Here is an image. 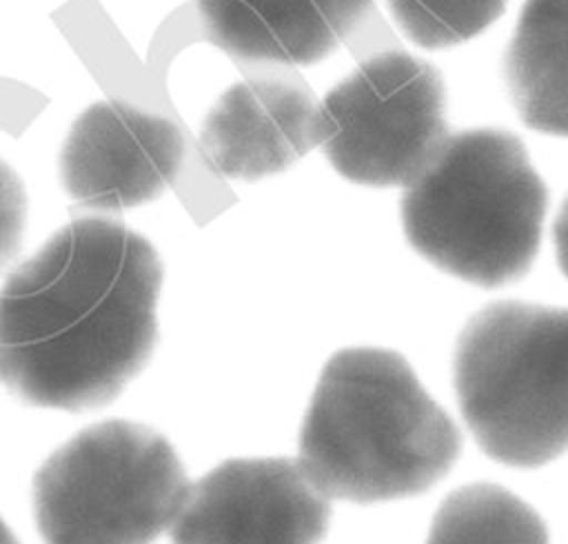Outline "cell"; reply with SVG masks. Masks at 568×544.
Wrapping results in <instances>:
<instances>
[{"mask_svg": "<svg viewBox=\"0 0 568 544\" xmlns=\"http://www.w3.org/2000/svg\"><path fill=\"white\" fill-rule=\"evenodd\" d=\"M184 155V135L171 118L104 98L71 122L58 178L73 204L118 213L158 200L178 180Z\"/></svg>", "mask_w": 568, "mask_h": 544, "instance_id": "52a82bcc", "label": "cell"}, {"mask_svg": "<svg viewBox=\"0 0 568 544\" xmlns=\"http://www.w3.org/2000/svg\"><path fill=\"white\" fill-rule=\"evenodd\" d=\"M29 195L22 175L0 155V273L13 264L24 244Z\"/></svg>", "mask_w": 568, "mask_h": 544, "instance_id": "5bb4252c", "label": "cell"}, {"mask_svg": "<svg viewBox=\"0 0 568 544\" xmlns=\"http://www.w3.org/2000/svg\"><path fill=\"white\" fill-rule=\"evenodd\" d=\"M448 135L439 69L406 51L375 53L320 100L317 149L355 184L408 187Z\"/></svg>", "mask_w": 568, "mask_h": 544, "instance_id": "8992f818", "label": "cell"}, {"mask_svg": "<svg viewBox=\"0 0 568 544\" xmlns=\"http://www.w3.org/2000/svg\"><path fill=\"white\" fill-rule=\"evenodd\" d=\"M191 484L162 433L115 417L84 426L38 466L31 508L44 544H153Z\"/></svg>", "mask_w": 568, "mask_h": 544, "instance_id": "5b68a950", "label": "cell"}, {"mask_svg": "<svg viewBox=\"0 0 568 544\" xmlns=\"http://www.w3.org/2000/svg\"><path fill=\"white\" fill-rule=\"evenodd\" d=\"M331 500L295 460L235 457L191 484L171 544H317Z\"/></svg>", "mask_w": 568, "mask_h": 544, "instance_id": "ba28073f", "label": "cell"}, {"mask_svg": "<svg viewBox=\"0 0 568 544\" xmlns=\"http://www.w3.org/2000/svg\"><path fill=\"white\" fill-rule=\"evenodd\" d=\"M504 80L519 120L568 138V0H526L504 51Z\"/></svg>", "mask_w": 568, "mask_h": 544, "instance_id": "8fae6325", "label": "cell"}, {"mask_svg": "<svg viewBox=\"0 0 568 544\" xmlns=\"http://www.w3.org/2000/svg\"><path fill=\"white\" fill-rule=\"evenodd\" d=\"M320 147V100L300 84L251 78L224 89L206 111L197 153L224 178L255 182Z\"/></svg>", "mask_w": 568, "mask_h": 544, "instance_id": "9c48e42d", "label": "cell"}, {"mask_svg": "<svg viewBox=\"0 0 568 544\" xmlns=\"http://www.w3.org/2000/svg\"><path fill=\"white\" fill-rule=\"evenodd\" d=\"M508 0H386L395 27L422 49L462 44L488 29Z\"/></svg>", "mask_w": 568, "mask_h": 544, "instance_id": "4fadbf2b", "label": "cell"}, {"mask_svg": "<svg viewBox=\"0 0 568 544\" xmlns=\"http://www.w3.org/2000/svg\"><path fill=\"white\" fill-rule=\"evenodd\" d=\"M459 431L395 351L353 346L322 369L295 462L328 500L424 493L459 455Z\"/></svg>", "mask_w": 568, "mask_h": 544, "instance_id": "7a4b0ae2", "label": "cell"}, {"mask_svg": "<svg viewBox=\"0 0 568 544\" xmlns=\"http://www.w3.org/2000/svg\"><path fill=\"white\" fill-rule=\"evenodd\" d=\"M548 187L519 135L481 127L450 133L399 200L408 244L439 271L497 289L532 266Z\"/></svg>", "mask_w": 568, "mask_h": 544, "instance_id": "3957f363", "label": "cell"}, {"mask_svg": "<svg viewBox=\"0 0 568 544\" xmlns=\"http://www.w3.org/2000/svg\"><path fill=\"white\" fill-rule=\"evenodd\" d=\"M162 280L135 229L109 215L67 222L0 286V384L40 409L111 404L155 351Z\"/></svg>", "mask_w": 568, "mask_h": 544, "instance_id": "6da1fadb", "label": "cell"}, {"mask_svg": "<svg viewBox=\"0 0 568 544\" xmlns=\"http://www.w3.org/2000/svg\"><path fill=\"white\" fill-rule=\"evenodd\" d=\"M373 0H195L200 27L237 60L315 64L364 20Z\"/></svg>", "mask_w": 568, "mask_h": 544, "instance_id": "30bf717a", "label": "cell"}, {"mask_svg": "<svg viewBox=\"0 0 568 544\" xmlns=\"http://www.w3.org/2000/svg\"><path fill=\"white\" fill-rule=\"evenodd\" d=\"M0 544H20L16 533L7 526V522L0 517Z\"/></svg>", "mask_w": 568, "mask_h": 544, "instance_id": "2e32d148", "label": "cell"}, {"mask_svg": "<svg viewBox=\"0 0 568 544\" xmlns=\"http://www.w3.org/2000/svg\"><path fill=\"white\" fill-rule=\"evenodd\" d=\"M552 242H555V258H557V266L559 271L566 275L568 280V195L561 202L555 224H552Z\"/></svg>", "mask_w": 568, "mask_h": 544, "instance_id": "9a60e30c", "label": "cell"}, {"mask_svg": "<svg viewBox=\"0 0 568 544\" xmlns=\"http://www.w3.org/2000/svg\"><path fill=\"white\" fill-rule=\"evenodd\" d=\"M426 544H548L544 520L495 484H470L437 508Z\"/></svg>", "mask_w": 568, "mask_h": 544, "instance_id": "7c38bea8", "label": "cell"}, {"mask_svg": "<svg viewBox=\"0 0 568 544\" xmlns=\"http://www.w3.org/2000/svg\"><path fill=\"white\" fill-rule=\"evenodd\" d=\"M453 380L484 453L541 466L568 449V309L501 300L462 329Z\"/></svg>", "mask_w": 568, "mask_h": 544, "instance_id": "277c9868", "label": "cell"}]
</instances>
